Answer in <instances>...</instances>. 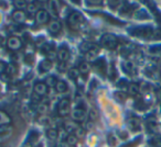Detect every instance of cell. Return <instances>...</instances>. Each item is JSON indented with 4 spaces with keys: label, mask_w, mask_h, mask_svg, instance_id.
I'll list each match as a JSON object with an SVG mask.
<instances>
[{
    "label": "cell",
    "mask_w": 161,
    "mask_h": 147,
    "mask_svg": "<svg viewBox=\"0 0 161 147\" xmlns=\"http://www.w3.org/2000/svg\"><path fill=\"white\" fill-rule=\"evenodd\" d=\"M84 135V131H83V129H80V127H78V129L77 131H76V136H80V137H82V136Z\"/></svg>",
    "instance_id": "e575fe53"
},
{
    "label": "cell",
    "mask_w": 161,
    "mask_h": 147,
    "mask_svg": "<svg viewBox=\"0 0 161 147\" xmlns=\"http://www.w3.org/2000/svg\"><path fill=\"white\" fill-rule=\"evenodd\" d=\"M14 134V127L11 125L0 126V143H5Z\"/></svg>",
    "instance_id": "3957f363"
},
{
    "label": "cell",
    "mask_w": 161,
    "mask_h": 147,
    "mask_svg": "<svg viewBox=\"0 0 161 147\" xmlns=\"http://www.w3.org/2000/svg\"><path fill=\"white\" fill-rule=\"evenodd\" d=\"M49 6H50V9H51V11H52V14L58 16V9H56V3L55 1H51V3H49Z\"/></svg>",
    "instance_id": "83f0119b"
},
{
    "label": "cell",
    "mask_w": 161,
    "mask_h": 147,
    "mask_svg": "<svg viewBox=\"0 0 161 147\" xmlns=\"http://www.w3.org/2000/svg\"><path fill=\"white\" fill-rule=\"evenodd\" d=\"M7 46L11 51H18V49H20L22 47V42L17 36H10L7 40Z\"/></svg>",
    "instance_id": "5b68a950"
},
{
    "label": "cell",
    "mask_w": 161,
    "mask_h": 147,
    "mask_svg": "<svg viewBox=\"0 0 161 147\" xmlns=\"http://www.w3.org/2000/svg\"><path fill=\"white\" fill-rule=\"evenodd\" d=\"M5 69H6L5 64H3V62H0V74H3V71H5Z\"/></svg>",
    "instance_id": "8d00e7d4"
},
{
    "label": "cell",
    "mask_w": 161,
    "mask_h": 147,
    "mask_svg": "<svg viewBox=\"0 0 161 147\" xmlns=\"http://www.w3.org/2000/svg\"><path fill=\"white\" fill-rule=\"evenodd\" d=\"M56 147H71L66 142H58V146Z\"/></svg>",
    "instance_id": "836d02e7"
},
{
    "label": "cell",
    "mask_w": 161,
    "mask_h": 147,
    "mask_svg": "<svg viewBox=\"0 0 161 147\" xmlns=\"http://www.w3.org/2000/svg\"><path fill=\"white\" fill-rule=\"evenodd\" d=\"M69 76L72 79H78L80 78V70L76 68H72L69 70Z\"/></svg>",
    "instance_id": "44dd1931"
},
{
    "label": "cell",
    "mask_w": 161,
    "mask_h": 147,
    "mask_svg": "<svg viewBox=\"0 0 161 147\" xmlns=\"http://www.w3.org/2000/svg\"><path fill=\"white\" fill-rule=\"evenodd\" d=\"M14 7H16L18 10L25 9V7H28V3H25V1H22V0H18V1H14Z\"/></svg>",
    "instance_id": "cb8c5ba5"
},
{
    "label": "cell",
    "mask_w": 161,
    "mask_h": 147,
    "mask_svg": "<svg viewBox=\"0 0 161 147\" xmlns=\"http://www.w3.org/2000/svg\"><path fill=\"white\" fill-rule=\"evenodd\" d=\"M7 73H8V74H10V75L14 74V68L11 66V65H9V66L7 67Z\"/></svg>",
    "instance_id": "d590c367"
},
{
    "label": "cell",
    "mask_w": 161,
    "mask_h": 147,
    "mask_svg": "<svg viewBox=\"0 0 161 147\" xmlns=\"http://www.w3.org/2000/svg\"><path fill=\"white\" fill-rule=\"evenodd\" d=\"M10 122H11V120H10V118L8 116V114L3 111H0V126L9 125Z\"/></svg>",
    "instance_id": "5bb4252c"
},
{
    "label": "cell",
    "mask_w": 161,
    "mask_h": 147,
    "mask_svg": "<svg viewBox=\"0 0 161 147\" xmlns=\"http://www.w3.org/2000/svg\"><path fill=\"white\" fill-rule=\"evenodd\" d=\"M67 136H69V134L65 132V129H64V131L58 132V139H60V142H62V140H64V139L66 140Z\"/></svg>",
    "instance_id": "f546056e"
},
{
    "label": "cell",
    "mask_w": 161,
    "mask_h": 147,
    "mask_svg": "<svg viewBox=\"0 0 161 147\" xmlns=\"http://www.w3.org/2000/svg\"><path fill=\"white\" fill-rule=\"evenodd\" d=\"M27 12L30 14V16H33V14H36V6L33 5V3H29L27 7Z\"/></svg>",
    "instance_id": "d4e9b609"
},
{
    "label": "cell",
    "mask_w": 161,
    "mask_h": 147,
    "mask_svg": "<svg viewBox=\"0 0 161 147\" xmlns=\"http://www.w3.org/2000/svg\"><path fill=\"white\" fill-rule=\"evenodd\" d=\"M98 52H99L98 47L95 46L94 48H92L90 52H88V53H86V57H87V59L88 60H94L95 58L97 57V54H98Z\"/></svg>",
    "instance_id": "2e32d148"
},
{
    "label": "cell",
    "mask_w": 161,
    "mask_h": 147,
    "mask_svg": "<svg viewBox=\"0 0 161 147\" xmlns=\"http://www.w3.org/2000/svg\"><path fill=\"white\" fill-rule=\"evenodd\" d=\"M51 67H52V63L50 62L49 59L42 60L40 64V69L42 71H49L50 69H51Z\"/></svg>",
    "instance_id": "ac0fdd59"
},
{
    "label": "cell",
    "mask_w": 161,
    "mask_h": 147,
    "mask_svg": "<svg viewBox=\"0 0 161 147\" xmlns=\"http://www.w3.org/2000/svg\"><path fill=\"white\" fill-rule=\"evenodd\" d=\"M47 136L50 140H55L58 138V132L54 129H47Z\"/></svg>",
    "instance_id": "e0dca14e"
},
{
    "label": "cell",
    "mask_w": 161,
    "mask_h": 147,
    "mask_svg": "<svg viewBox=\"0 0 161 147\" xmlns=\"http://www.w3.org/2000/svg\"><path fill=\"white\" fill-rule=\"evenodd\" d=\"M108 144H109L110 146H114V145L116 144V138L113 135H110L109 137H108Z\"/></svg>",
    "instance_id": "1f68e13d"
},
{
    "label": "cell",
    "mask_w": 161,
    "mask_h": 147,
    "mask_svg": "<svg viewBox=\"0 0 161 147\" xmlns=\"http://www.w3.org/2000/svg\"><path fill=\"white\" fill-rule=\"evenodd\" d=\"M58 69L60 71H64L65 69H66V64H65V63H60L58 66Z\"/></svg>",
    "instance_id": "d6a6232c"
},
{
    "label": "cell",
    "mask_w": 161,
    "mask_h": 147,
    "mask_svg": "<svg viewBox=\"0 0 161 147\" xmlns=\"http://www.w3.org/2000/svg\"><path fill=\"white\" fill-rule=\"evenodd\" d=\"M71 111V102L69 99L64 98L58 104V113L60 116H66Z\"/></svg>",
    "instance_id": "7a4b0ae2"
},
{
    "label": "cell",
    "mask_w": 161,
    "mask_h": 147,
    "mask_svg": "<svg viewBox=\"0 0 161 147\" xmlns=\"http://www.w3.org/2000/svg\"><path fill=\"white\" fill-rule=\"evenodd\" d=\"M50 16L47 10H39L36 14V21L38 24H44L49 21Z\"/></svg>",
    "instance_id": "8992f818"
},
{
    "label": "cell",
    "mask_w": 161,
    "mask_h": 147,
    "mask_svg": "<svg viewBox=\"0 0 161 147\" xmlns=\"http://www.w3.org/2000/svg\"><path fill=\"white\" fill-rule=\"evenodd\" d=\"M128 125H129V127L131 129H136L137 127H139L138 121L135 120V119H131V120H129V122H128Z\"/></svg>",
    "instance_id": "4316f807"
},
{
    "label": "cell",
    "mask_w": 161,
    "mask_h": 147,
    "mask_svg": "<svg viewBox=\"0 0 161 147\" xmlns=\"http://www.w3.org/2000/svg\"><path fill=\"white\" fill-rule=\"evenodd\" d=\"M77 136L74 135V134H69V136H67L66 138V143L69 145V146H75L76 144H77Z\"/></svg>",
    "instance_id": "d6986e66"
},
{
    "label": "cell",
    "mask_w": 161,
    "mask_h": 147,
    "mask_svg": "<svg viewBox=\"0 0 161 147\" xmlns=\"http://www.w3.org/2000/svg\"><path fill=\"white\" fill-rule=\"evenodd\" d=\"M78 125L75 122H67L64 125V129L67 134H73L74 132H76L78 129Z\"/></svg>",
    "instance_id": "8fae6325"
},
{
    "label": "cell",
    "mask_w": 161,
    "mask_h": 147,
    "mask_svg": "<svg viewBox=\"0 0 161 147\" xmlns=\"http://www.w3.org/2000/svg\"><path fill=\"white\" fill-rule=\"evenodd\" d=\"M94 45L91 44V43H84V44H82V46H80V51L84 52V53H88V52L91 51L92 48H94Z\"/></svg>",
    "instance_id": "603a6c76"
},
{
    "label": "cell",
    "mask_w": 161,
    "mask_h": 147,
    "mask_svg": "<svg viewBox=\"0 0 161 147\" xmlns=\"http://www.w3.org/2000/svg\"><path fill=\"white\" fill-rule=\"evenodd\" d=\"M123 67H124V69H125L126 71H128V73H132V71L135 70V65H134V63L129 62V60H126V62L123 64Z\"/></svg>",
    "instance_id": "ffe728a7"
},
{
    "label": "cell",
    "mask_w": 161,
    "mask_h": 147,
    "mask_svg": "<svg viewBox=\"0 0 161 147\" xmlns=\"http://www.w3.org/2000/svg\"><path fill=\"white\" fill-rule=\"evenodd\" d=\"M49 30H50V32L53 34L58 33V32H60V30H61V23L56 20L51 21L49 24Z\"/></svg>",
    "instance_id": "4fadbf2b"
},
{
    "label": "cell",
    "mask_w": 161,
    "mask_h": 147,
    "mask_svg": "<svg viewBox=\"0 0 161 147\" xmlns=\"http://www.w3.org/2000/svg\"><path fill=\"white\" fill-rule=\"evenodd\" d=\"M47 104H45V103H39L38 104V108H36V111L39 112L40 114H43L44 115L45 113L47 112Z\"/></svg>",
    "instance_id": "7402d4cb"
},
{
    "label": "cell",
    "mask_w": 161,
    "mask_h": 147,
    "mask_svg": "<svg viewBox=\"0 0 161 147\" xmlns=\"http://www.w3.org/2000/svg\"><path fill=\"white\" fill-rule=\"evenodd\" d=\"M83 21H84L83 16H82L80 12H73V13H71V16L69 17V25L74 30L78 29V28L82 25Z\"/></svg>",
    "instance_id": "6da1fadb"
},
{
    "label": "cell",
    "mask_w": 161,
    "mask_h": 147,
    "mask_svg": "<svg viewBox=\"0 0 161 147\" xmlns=\"http://www.w3.org/2000/svg\"><path fill=\"white\" fill-rule=\"evenodd\" d=\"M78 70H80V74H82V75H87V74L90 73V70H91V66H90V64H88L87 62H83V63H80V68H78Z\"/></svg>",
    "instance_id": "9a60e30c"
},
{
    "label": "cell",
    "mask_w": 161,
    "mask_h": 147,
    "mask_svg": "<svg viewBox=\"0 0 161 147\" xmlns=\"http://www.w3.org/2000/svg\"><path fill=\"white\" fill-rule=\"evenodd\" d=\"M12 19L17 23H23L25 21V19H27V16H25V13L22 10H16L12 13Z\"/></svg>",
    "instance_id": "9c48e42d"
},
{
    "label": "cell",
    "mask_w": 161,
    "mask_h": 147,
    "mask_svg": "<svg viewBox=\"0 0 161 147\" xmlns=\"http://www.w3.org/2000/svg\"><path fill=\"white\" fill-rule=\"evenodd\" d=\"M157 97H158V99L161 101V89L158 90V92H157Z\"/></svg>",
    "instance_id": "74e56055"
},
{
    "label": "cell",
    "mask_w": 161,
    "mask_h": 147,
    "mask_svg": "<svg viewBox=\"0 0 161 147\" xmlns=\"http://www.w3.org/2000/svg\"><path fill=\"white\" fill-rule=\"evenodd\" d=\"M90 118H91V120H94V119H95V113H94V112H91V114H90Z\"/></svg>",
    "instance_id": "f35d334b"
},
{
    "label": "cell",
    "mask_w": 161,
    "mask_h": 147,
    "mask_svg": "<svg viewBox=\"0 0 161 147\" xmlns=\"http://www.w3.org/2000/svg\"><path fill=\"white\" fill-rule=\"evenodd\" d=\"M152 145L154 147H161V135L156 136V137L152 139Z\"/></svg>",
    "instance_id": "f1b7e54d"
},
{
    "label": "cell",
    "mask_w": 161,
    "mask_h": 147,
    "mask_svg": "<svg viewBox=\"0 0 161 147\" xmlns=\"http://www.w3.org/2000/svg\"><path fill=\"white\" fill-rule=\"evenodd\" d=\"M117 42H118L117 38L113 34H105L101 38V43L107 48H114L117 45Z\"/></svg>",
    "instance_id": "277c9868"
},
{
    "label": "cell",
    "mask_w": 161,
    "mask_h": 147,
    "mask_svg": "<svg viewBox=\"0 0 161 147\" xmlns=\"http://www.w3.org/2000/svg\"><path fill=\"white\" fill-rule=\"evenodd\" d=\"M69 87H67V84L64 80H58L55 85V90L58 94H65L67 91Z\"/></svg>",
    "instance_id": "7c38bea8"
},
{
    "label": "cell",
    "mask_w": 161,
    "mask_h": 147,
    "mask_svg": "<svg viewBox=\"0 0 161 147\" xmlns=\"http://www.w3.org/2000/svg\"><path fill=\"white\" fill-rule=\"evenodd\" d=\"M34 92L38 96H45L47 94V86L45 83H38L34 86Z\"/></svg>",
    "instance_id": "30bf717a"
},
{
    "label": "cell",
    "mask_w": 161,
    "mask_h": 147,
    "mask_svg": "<svg viewBox=\"0 0 161 147\" xmlns=\"http://www.w3.org/2000/svg\"><path fill=\"white\" fill-rule=\"evenodd\" d=\"M86 118V111L84 109H80V108H77V109L73 110L72 112V119L74 121H77V122H80V121H84Z\"/></svg>",
    "instance_id": "ba28073f"
},
{
    "label": "cell",
    "mask_w": 161,
    "mask_h": 147,
    "mask_svg": "<svg viewBox=\"0 0 161 147\" xmlns=\"http://www.w3.org/2000/svg\"><path fill=\"white\" fill-rule=\"evenodd\" d=\"M129 92L131 94H137L139 92V88H138V86L137 85H131L129 87Z\"/></svg>",
    "instance_id": "4dcf8cb0"
},
{
    "label": "cell",
    "mask_w": 161,
    "mask_h": 147,
    "mask_svg": "<svg viewBox=\"0 0 161 147\" xmlns=\"http://www.w3.org/2000/svg\"><path fill=\"white\" fill-rule=\"evenodd\" d=\"M56 83H58V81L55 80V77H47L45 85H47V87H53V86L56 85Z\"/></svg>",
    "instance_id": "484cf974"
},
{
    "label": "cell",
    "mask_w": 161,
    "mask_h": 147,
    "mask_svg": "<svg viewBox=\"0 0 161 147\" xmlns=\"http://www.w3.org/2000/svg\"><path fill=\"white\" fill-rule=\"evenodd\" d=\"M56 58L60 60V63H65L69 58V52L65 46L60 47L56 52Z\"/></svg>",
    "instance_id": "52a82bcc"
}]
</instances>
